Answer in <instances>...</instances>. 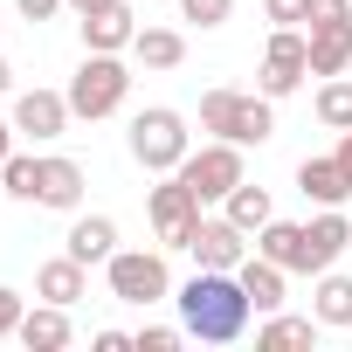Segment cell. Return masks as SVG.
Returning a JSON list of instances; mask_svg holds the SVG:
<instances>
[{"label":"cell","mask_w":352,"mask_h":352,"mask_svg":"<svg viewBox=\"0 0 352 352\" xmlns=\"http://www.w3.org/2000/svg\"><path fill=\"white\" fill-rule=\"evenodd\" d=\"M180 180L201 194V208H208V201H228V194L249 180V173H242V145H235V138H214V145L187 152V159H180Z\"/></svg>","instance_id":"obj_5"},{"label":"cell","mask_w":352,"mask_h":352,"mask_svg":"<svg viewBox=\"0 0 352 352\" xmlns=\"http://www.w3.org/2000/svg\"><path fill=\"white\" fill-rule=\"evenodd\" d=\"M352 69V21L311 28V76H345Z\"/></svg>","instance_id":"obj_20"},{"label":"cell","mask_w":352,"mask_h":352,"mask_svg":"<svg viewBox=\"0 0 352 352\" xmlns=\"http://www.w3.org/2000/svg\"><path fill=\"white\" fill-rule=\"evenodd\" d=\"M131 338H138V352H173V345L187 338V324H180V331H173V324H145V331H131Z\"/></svg>","instance_id":"obj_28"},{"label":"cell","mask_w":352,"mask_h":352,"mask_svg":"<svg viewBox=\"0 0 352 352\" xmlns=\"http://www.w3.org/2000/svg\"><path fill=\"white\" fill-rule=\"evenodd\" d=\"M0 194L35 201V194H42V159H28V152H8V159H0Z\"/></svg>","instance_id":"obj_23"},{"label":"cell","mask_w":352,"mask_h":352,"mask_svg":"<svg viewBox=\"0 0 352 352\" xmlns=\"http://www.w3.org/2000/svg\"><path fill=\"white\" fill-rule=\"evenodd\" d=\"M83 290H90V263H76V256H56L35 270V297H49V304H76Z\"/></svg>","instance_id":"obj_16"},{"label":"cell","mask_w":352,"mask_h":352,"mask_svg":"<svg viewBox=\"0 0 352 352\" xmlns=\"http://www.w3.org/2000/svg\"><path fill=\"white\" fill-rule=\"evenodd\" d=\"M338 159H345V173H352V131H338Z\"/></svg>","instance_id":"obj_35"},{"label":"cell","mask_w":352,"mask_h":352,"mask_svg":"<svg viewBox=\"0 0 352 352\" xmlns=\"http://www.w3.org/2000/svg\"><path fill=\"white\" fill-rule=\"evenodd\" d=\"M263 14L276 28H297V21H311V0H263Z\"/></svg>","instance_id":"obj_29"},{"label":"cell","mask_w":352,"mask_h":352,"mask_svg":"<svg viewBox=\"0 0 352 352\" xmlns=\"http://www.w3.org/2000/svg\"><path fill=\"white\" fill-rule=\"evenodd\" d=\"M187 249H194V263L201 270H242V256H249V235L221 214V221H194V235H187Z\"/></svg>","instance_id":"obj_9"},{"label":"cell","mask_w":352,"mask_h":352,"mask_svg":"<svg viewBox=\"0 0 352 352\" xmlns=\"http://www.w3.org/2000/svg\"><path fill=\"white\" fill-rule=\"evenodd\" d=\"M35 208H56V214H76L83 208V166L76 159H42V194Z\"/></svg>","instance_id":"obj_14"},{"label":"cell","mask_w":352,"mask_h":352,"mask_svg":"<svg viewBox=\"0 0 352 352\" xmlns=\"http://www.w3.org/2000/svg\"><path fill=\"white\" fill-rule=\"evenodd\" d=\"M8 90H14V63H8V56H0V97H8Z\"/></svg>","instance_id":"obj_34"},{"label":"cell","mask_w":352,"mask_h":352,"mask_svg":"<svg viewBox=\"0 0 352 352\" xmlns=\"http://www.w3.org/2000/svg\"><path fill=\"white\" fill-rule=\"evenodd\" d=\"M242 97H249V90H228V83H221V90H208V97H201V131H214V138H235Z\"/></svg>","instance_id":"obj_22"},{"label":"cell","mask_w":352,"mask_h":352,"mask_svg":"<svg viewBox=\"0 0 352 352\" xmlns=\"http://www.w3.org/2000/svg\"><path fill=\"white\" fill-rule=\"evenodd\" d=\"M131 345H138L131 331H97V352H131Z\"/></svg>","instance_id":"obj_33"},{"label":"cell","mask_w":352,"mask_h":352,"mask_svg":"<svg viewBox=\"0 0 352 352\" xmlns=\"http://www.w3.org/2000/svg\"><path fill=\"white\" fill-rule=\"evenodd\" d=\"M297 194H304L311 208H345V201H352L345 159H338V152H331V159H304V166H297Z\"/></svg>","instance_id":"obj_12"},{"label":"cell","mask_w":352,"mask_h":352,"mask_svg":"<svg viewBox=\"0 0 352 352\" xmlns=\"http://www.w3.org/2000/svg\"><path fill=\"white\" fill-rule=\"evenodd\" d=\"M318 124L352 131V83H345V76H324V83H318Z\"/></svg>","instance_id":"obj_25"},{"label":"cell","mask_w":352,"mask_h":352,"mask_svg":"<svg viewBox=\"0 0 352 352\" xmlns=\"http://www.w3.org/2000/svg\"><path fill=\"white\" fill-rule=\"evenodd\" d=\"M311 338H318V318H290V311H270V324L256 331V345H270V352L276 345H311Z\"/></svg>","instance_id":"obj_24"},{"label":"cell","mask_w":352,"mask_h":352,"mask_svg":"<svg viewBox=\"0 0 352 352\" xmlns=\"http://www.w3.org/2000/svg\"><path fill=\"white\" fill-rule=\"evenodd\" d=\"M256 256H270V263H283V270H304L311 276V256H304V221H263L256 228Z\"/></svg>","instance_id":"obj_15"},{"label":"cell","mask_w":352,"mask_h":352,"mask_svg":"<svg viewBox=\"0 0 352 352\" xmlns=\"http://www.w3.org/2000/svg\"><path fill=\"white\" fill-rule=\"evenodd\" d=\"M76 28H83V49H104V56H124L138 42V14L124 8V0H111V8H97V14H76Z\"/></svg>","instance_id":"obj_10"},{"label":"cell","mask_w":352,"mask_h":352,"mask_svg":"<svg viewBox=\"0 0 352 352\" xmlns=\"http://www.w3.org/2000/svg\"><path fill=\"white\" fill-rule=\"evenodd\" d=\"M173 304H180L187 338H208V345H235V338L249 331V311H256L235 270H201L194 283H180Z\"/></svg>","instance_id":"obj_1"},{"label":"cell","mask_w":352,"mask_h":352,"mask_svg":"<svg viewBox=\"0 0 352 352\" xmlns=\"http://www.w3.org/2000/svg\"><path fill=\"white\" fill-rule=\"evenodd\" d=\"M69 90H21L14 97V131H28L35 145H49V138H63L69 131Z\"/></svg>","instance_id":"obj_8"},{"label":"cell","mask_w":352,"mask_h":352,"mask_svg":"<svg viewBox=\"0 0 352 352\" xmlns=\"http://www.w3.org/2000/svg\"><path fill=\"white\" fill-rule=\"evenodd\" d=\"M180 14L201 21V28H221V21L235 14V0H180Z\"/></svg>","instance_id":"obj_27"},{"label":"cell","mask_w":352,"mask_h":352,"mask_svg":"<svg viewBox=\"0 0 352 352\" xmlns=\"http://www.w3.org/2000/svg\"><path fill=\"white\" fill-rule=\"evenodd\" d=\"M311 318H318V324H331V331H345V324H352V276H338V270H318Z\"/></svg>","instance_id":"obj_18"},{"label":"cell","mask_w":352,"mask_h":352,"mask_svg":"<svg viewBox=\"0 0 352 352\" xmlns=\"http://www.w3.org/2000/svg\"><path fill=\"white\" fill-rule=\"evenodd\" d=\"M14 331H21V290L0 283V338H14Z\"/></svg>","instance_id":"obj_31"},{"label":"cell","mask_w":352,"mask_h":352,"mask_svg":"<svg viewBox=\"0 0 352 352\" xmlns=\"http://www.w3.org/2000/svg\"><path fill=\"white\" fill-rule=\"evenodd\" d=\"M124 97H131V69L104 49H83V63L69 76V111L76 118H111V111H124Z\"/></svg>","instance_id":"obj_3"},{"label":"cell","mask_w":352,"mask_h":352,"mask_svg":"<svg viewBox=\"0 0 352 352\" xmlns=\"http://www.w3.org/2000/svg\"><path fill=\"white\" fill-rule=\"evenodd\" d=\"M187 152H194V131H187V118L173 104H152V111L131 118V159L145 173H180Z\"/></svg>","instance_id":"obj_2"},{"label":"cell","mask_w":352,"mask_h":352,"mask_svg":"<svg viewBox=\"0 0 352 352\" xmlns=\"http://www.w3.org/2000/svg\"><path fill=\"white\" fill-rule=\"evenodd\" d=\"M28 352H63L69 345V304H35V311H21V331H14Z\"/></svg>","instance_id":"obj_13"},{"label":"cell","mask_w":352,"mask_h":352,"mask_svg":"<svg viewBox=\"0 0 352 352\" xmlns=\"http://www.w3.org/2000/svg\"><path fill=\"white\" fill-rule=\"evenodd\" d=\"M14 8H21V14H28V21H56V14H63V8H69V0H14Z\"/></svg>","instance_id":"obj_32"},{"label":"cell","mask_w":352,"mask_h":352,"mask_svg":"<svg viewBox=\"0 0 352 352\" xmlns=\"http://www.w3.org/2000/svg\"><path fill=\"white\" fill-rule=\"evenodd\" d=\"M69 8H76V14H97V8H111V0H69Z\"/></svg>","instance_id":"obj_36"},{"label":"cell","mask_w":352,"mask_h":352,"mask_svg":"<svg viewBox=\"0 0 352 352\" xmlns=\"http://www.w3.org/2000/svg\"><path fill=\"white\" fill-rule=\"evenodd\" d=\"M145 214H152V235H159V249H187V235H194V221H201V194L180 180V173H173L166 187H152Z\"/></svg>","instance_id":"obj_6"},{"label":"cell","mask_w":352,"mask_h":352,"mask_svg":"<svg viewBox=\"0 0 352 352\" xmlns=\"http://www.w3.org/2000/svg\"><path fill=\"white\" fill-rule=\"evenodd\" d=\"M14 152V124H0V159H8Z\"/></svg>","instance_id":"obj_37"},{"label":"cell","mask_w":352,"mask_h":352,"mask_svg":"<svg viewBox=\"0 0 352 352\" xmlns=\"http://www.w3.org/2000/svg\"><path fill=\"white\" fill-rule=\"evenodd\" d=\"M131 56H138L145 69H180V63H187V35H180V28H138Z\"/></svg>","instance_id":"obj_21"},{"label":"cell","mask_w":352,"mask_h":352,"mask_svg":"<svg viewBox=\"0 0 352 352\" xmlns=\"http://www.w3.org/2000/svg\"><path fill=\"white\" fill-rule=\"evenodd\" d=\"M69 256H76V263H111V256H118V221H111V214H83V221L69 228Z\"/></svg>","instance_id":"obj_19"},{"label":"cell","mask_w":352,"mask_h":352,"mask_svg":"<svg viewBox=\"0 0 352 352\" xmlns=\"http://www.w3.org/2000/svg\"><path fill=\"white\" fill-rule=\"evenodd\" d=\"M104 270H111V297L118 304H166L173 297V270H166L159 249H118Z\"/></svg>","instance_id":"obj_4"},{"label":"cell","mask_w":352,"mask_h":352,"mask_svg":"<svg viewBox=\"0 0 352 352\" xmlns=\"http://www.w3.org/2000/svg\"><path fill=\"white\" fill-rule=\"evenodd\" d=\"M345 249H352V221H345V208H318V214L304 221V256H311V276H318V270H331Z\"/></svg>","instance_id":"obj_11"},{"label":"cell","mask_w":352,"mask_h":352,"mask_svg":"<svg viewBox=\"0 0 352 352\" xmlns=\"http://www.w3.org/2000/svg\"><path fill=\"white\" fill-rule=\"evenodd\" d=\"M235 276H242V290H249V304H256L263 318H270V311H283V276H290L283 263H270V256H242V270H235Z\"/></svg>","instance_id":"obj_17"},{"label":"cell","mask_w":352,"mask_h":352,"mask_svg":"<svg viewBox=\"0 0 352 352\" xmlns=\"http://www.w3.org/2000/svg\"><path fill=\"white\" fill-rule=\"evenodd\" d=\"M304 76H311V35L276 28L270 49H263V97H290Z\"/></svg>","instance_id":"obj_7"},{"label":"cell","mask_w":352,"mask_h":352,"mask_svg":"<svg viewBox=\"0 0 352 352\" xmlns=\"http://www.w3.org/2000/svg\"><path fill=\"white\" fill-rule=\"evenodd\" d=\"M228 221H235V228H242V235H256V228H263V221H270V194H263V187H249V180H242V187H235V194H228Z\"/></svg>","instance_id":"obj_26"},{"label":"cell","mask_w":352,"mask_h":352,"mask_svg":"<svg viewBox=\"0 0 352 352\" xmlns=\"http://www.w3.org/2000/svg\"><path fill=\"white\" fill-rule=\"evenodd\" d=\"M352 21V0H311V28H338Z\"/></svg>","instance_id":"obj_30"}]
</instances>
